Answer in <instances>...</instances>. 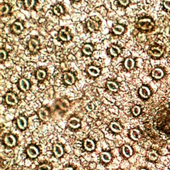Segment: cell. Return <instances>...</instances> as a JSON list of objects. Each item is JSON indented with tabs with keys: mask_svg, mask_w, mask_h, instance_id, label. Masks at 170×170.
<instances>
[{
	"mask_svg": "<svg viewBox=\"0 0 170 170\" xmlns=\"http://www.w3.org/2000/svg\"><path fill=\"white\" fill-rule=\"evenodd\" d=\"M121 52L120 49L118 47H116V46H112L110 49V54L112 55L114 57H116Z\"/></svg>",
	"mask_w": 170,
	"mask_h": 170,
	"instance_id": "28",
	"label": "cell"
},
{
	"mask_svg": "<svg viewBox=\"0 0 170 170\" xmlns=\"http://www.w3.org/2000/svg\"><path fill=\"white\" fill-rule=\"evenodd\" d=\"M124 30H125L124 27L121 25H117L112 28V31L116 35H121L124 31Z\"/></svg>",
	"mask_w": 170,
	"mask_h": 170,
	"instance_id": "27",
	"label": "cell"
},
{
	"mask_svg": "<svg viewBox=\"0 0 170 170\" xmlns=\"http://www.w3.org/2000/svg\"><path fill=\"white\" fill-rule=\"evenodd\" d=\"M68 125L73 128H78L80 126V120L77 118L73 117L68 121Z\"/></svg>",
	"mask_w": 170,
	"mask_h": 170,
	"instance_id": "12",
	"label": "cell"
},
{
	"mask_svg": "<svg viewBox=\"0 0 170 170\" xmlns=\"http://www.w3.org/2000/svg\"><path fill=\"white\" fill-rule=\"evenodd\" d=\"M17 125L19 128L21 130H24L27 126V119L24 116H19L17 120Z\"/></svg>",
	"mask_w": 170,
	"mask_h": 170,
	"instance_id": "10",
	"label": "cell"
},
{
	"mask_svg": "<svg viewBox=\"0 0 170 170\" xmlns=\"http://www.w3.org/2000/svg\"><path fill=\"white\" fill-rule=\"evenodd\" d=\"M88 73H89L91 76L97 77L99 75L100 73V70L95 66H90L89 68H88Z\"/></svg>",
	"mask_w": 170,
	"mask_h": 170,
	"instance_id": "17",
	"label": "cell"
},
{
	"mask_svg": "<svg viewBox=\"0 0 170 170\" xmlns=\"http://www.w3.org/2000/svg\"><path fill=\"white\" fill-rule=\"evenodd\" d=\"M122 153L124 156L126 157V158H129L131 156L133 153V150L132 148L130 147L129 145H124L122 146Z\"/></svg>",
	"mask_w": 170,
	"mask_h": 170,
	"instance_id": "13",
	"label": "cell"
},
{
	"mask_svg": "<svg viewBox=\"0 0 170 170\" xmlns=\"http://www.w3.org/2000/svg\"><path fill=\"white\" fill-rule=\"evenodd\" d=\"M39 117L42 120H47L48 119V116H49V112L46 110L45 109H41L39 112Z\"/></svg>",
	"mask_w": 170,
	"mask_h": 170,
	"instance_id": "30",
	"label": "cell"
},
{
	"mask_svg": "<svg viewBox=\"0 0 170 170\" xmlns=\"http://www.w3.org/2000/svg\"><path fill=\"white\" fill-rule=\"evenodd\" d=\"M5 101L8 104H10V105H15L18 102L17 98L15 96V94L13 93H8L6 94Z\"/></svg>",
	"mask_w": 170,
	"mask_h": 170,
	"instance_id": "3",
	"label": "cell"
},
{
	"mask_svg": "<svg viewBox=\"0 0 170 170\" xmlns=\"http://www.w3.org/2000/svg\"><path fill=\"white\" fill-rule=\"evenodd\" d=\"M163 5L167 9L170 10V0H165L163 2Z\"/></svg>",
	"mask_w": 170,
	"mask_h": 170,
	"instance_id": "38",
	"label": "cell"
},
{
	"mask_svg": "<svg viewBox=\"0 0 170 170\" xmlns=\"http://www.w3.org/2000/svg\"><path fill=\"white\" fill-rule=\"evenodd\" d=\"M135 65V61L132 58H128L124 61V67H126L127 69H132L134 67Z\"/></svg>",
	"mask_w": 170,
	"mask_h": 170,
	"instance_id": "19",
	"label": "cell"
},
{
	"mask_svg": "<svg viewBox=\"0 0 170 170\" xmlns=\"http://www.w3.org/2000/svg\"><path fill=\"white\" fill-rule=\"evenodd\" d=\"M87 27L90 31H94L99 29V25L98 24V23L95 21H93L92 19H89V20L87 21Z\"/></svg>",
	"mask_w": 170,
	"mask_h": 170,
	"instance_id": "15",
	"label": "cell"
},
{
	"mask_svg": "<svg viewBox=\"0 0 170 170\" xmlns=\"http://www.w3.org/2000/svg\"><path fill=\"white\" fill-rule=\"evenodd\" d=\"M4 142L8 146H14L16 143V139L13 135H7L4 138Z\"/></svg>",
	"mask_w": 170,
	"mask_h": 170,
	"instance_id": "9",
	"label": "cell"
},
{
	"mask_svg": "<svg viewBox=\"0 0 170 170\" xmlns=\"http://www.w3.org/2000/svg\"><path fill=\"white\" fill-rule=\"evenodd\" d=\"M25 6L28 8H31L35 4V0H24Z\"/></svg>",
	"mask_w": 170,
	"mask_h": 170,
	"instance_id": "35",
	"label": "cell"
},
{
	"mask_svg": "<svg viewBox=\"0 0 170 170\" xmlns=\"http://www.w3.org/2000/svg\"><path fill=\"white\" fill-rule=\"evenodd\" d=\"M53 11L56 15H59L61 14H63L64 13L63 8L62 6L59 4H57L56 5H55V7L53 8Z\"/></svg>",
	"mask_w": 170,
	"mask_h": 170,
	"instance_id": "29",
	"label": "cell"
},
{
	"mask_svg": "<svg viewBox=\"0 0 170 170\" xmlns=\"http://www.w3.org/2000/svg\"><path fill=\"white\" fill-rule=\"evenodd\" d=\"M19 87L20 89L24 91H27L29 89V83L27 80L25 78H21L19 81Z\"/></svg>",
	"mask_w": 170,
	"mask_h": 170,
	"instance_id": "21",
	"label": "cell"
},
{
	"mask_svg": "<svg viewBox=\"0 0 170 170\" xmlns=\"http://www.w3.org/2000/svg\"><path fill=\"white\" fill-rule=\"evenodd\" d=\"M28 46L30 51L35 52L36 51L38 50V49L39 47V42L37 40H36L35 39H30V41H29Z\"/></svg>",
	"mask_w": 170,
	"mask_h": 170,
	"instance_id": "6",
	"label": "cell"
},
{
	"mask_svg": "<svg viewBox=\"0 0 170 170\" xmlns=\"http://www.w3.org/2000/svg\"><path fill=\"white\" fill-rule=\"evenodd\" d=\"M45 77H46V72L44 70H39L36 73V77L39 80H42Z\"/></svg>",
	"mask_w": 170,
	"mask_h": 170,
	"instance_id": "31",
	"label": "cell"
},
{
	"mask_svg": "<svg viewBox=\"0 0 170 170\" xmlns=\"http://www.w3.org/2000/svg\"><path fill=\"white\" fill-rule=\"evenodd\" d=\"M38 170H51V167L47 164H42L38 167Z\"/></svg>",
	"mask_w": 170,
	"mask_h": 170,
	"instance_id": "36",
	"label": "cell"
},
{
	"mask_svg": "<svg viewBox=\"0 0 170 170\" xmlns=\"http://www.w3.org/2000/svg\"><path fill=\"white\" fill-rule=\"evenodd\" d=\"M110 128L114 132L120 133L121 132V131H122V127H121V126L120 125V124H118V122H112L110 124Z\"/></svg>",
	"mask_w": 170,
	"mask_h": 170,
	"instance_id": "22",
	"label": "cell"
},
{
	"mask_svg": "<svg viewBox=\"0 0 170 170\" xmlns=\"http://www.w3.org/2000/svg\"><path fill=\"white\" fill-rule=\"evenodd\" d=\"M9 10V6L7 4H4L1 6V8H0V14H1V15L7 14Z\"/></svg>",
	"mask_w": 170,
	"mask_h": 170,
	"instance_id": "32",
	"label": "cell"
},
{
	"mask_svg": "<svg viewBox=\"0 0 170 170\" xmlns=\"http://www.w3.org/2000/svg\"><path fill=\"white\" fill-rule=\"evenodd\" d=\"M148 158L152 161H155L158 158V154L156 151H152L148 153Z\"/></svg>",
	"mask_w": 170,
	"mask_h": 170,
	"instance_id": "33",
	"label": "cell"
},
{
	"mask_svg": "<svg viewBox=\"0 0 170 170\" xmlns=\"http://www.w3.org/2000/svg\"><path fill=\"white\" fill-rule=\"evenodd\" d=\"M100 157L104 162L109 163L112 159V156L110 153L106 152H103L100 153Z\"/></svg>",
	"mask_w": 170,
	"mask_h": 170,
	"instance_id": "24",
	"label": "cell"
},
{
	"mask_svg": "<svg viewBox=\"0 0 170 170\" xmlns=\"http://www.w3.org/2000/svg\"><path fill=\"white\" fill-rule=\"evenodd\" d=\"M58 36H59V38L63 40L64 41H68L71 40V36L65 30V29H61L59 32V34H58Z\"/></svg>",
	"mask_w": 170,
	"mask_h": 170,
	"instance_id": "20",
	"label": "cell"
},
{
	"mask_svg": "<svg viewBox=\"0 0 170 170\" xmlns=\"http://www.w3.org/2000/svg\"><path fill=\"white\" fill-rule=\"evenodd\" d=\"M132 113L134 116H138L141 112V108L138 106H134L132 109Z\"/></svg>",
	"mask_w": 170,
	"mask_h": 170,
	"instance_id": "34",
	"label": "cell"
},
{
	"mask_svg": "<svg viewBox=\"0 0 170 170\" xmlns=\"http://www.w3.org/2000/svg\"><path fill=\"white\" fill-rule=\"evenodd\" d=\"M12 30L14 31L15 33H20L24 30V25L21 23L17 21L12 25Z\"/></svg>",
	"mask_w": 170,
	"mask_h": 170,
	"instance_id": "14",
	"label": "cell"
},
{
	"mask_svg": "<svg viewBox=\"0 0 170 170\" xmlns=\"http://www.w3.org/2000/svg\"><path fill=\"white\" fill-rule=\"evenodd\" d=\"M27 153L28 156L31 158H35L36 157H37L39 153L37 148H36L35 146H33L29 147L27 149Z\"/></svg>",
	"mask_w": 170,
	"mask_h": 170,
	"instance_id": "4",
	"label": "cell"
},
{
	"mask_svg": "<svg viewBox=\"0 0 170 170\" xmlns=\"http://www.w3.org/2000/svg\"><path fill=\"white\" fill-rule=\"evenodd\" d=\"M138 26L143 30H150L153 27V24L150 19L144 18L140 19L138 21Z\"/></svg>",
	"mask_w": 170,
	"mask_h": 170,
	"instance_id": "2",
	"label": "cell"
},
{
	"mask_svg": "<svg viewBox=\"0 0 170 170\" xmlns=\"http://www.w3.org/2000/svg\"><path fill=\"white\" fill-rule=\"evenodd\" d=\"M152 75L153 78H156V79H160V78H162L163 75H164V73H163V71L161 68H155L154 70H153L152 72Z\"/></svg>",
	"mask_w": 170,
	"mask_h": 170,
	"instance_id": "16",
	"label": "cell"
},
{
	"mask_svg": "<svg viewBox=\"0 0 170 170\" xmlns=\"http://www.w3.org/2000/svg\"><path fill=\"white\" fill-rule=\"evenodd\" d=\"M63 170H74V169L73 168H71V167H68V168H64Z\"/></svg>",
	"mask_w": 170,
	"mask_h": 170,
	"instance_id": "41",
	"label": "cell"
},
{
	"mask_svg": "<svg viewBox=\"0 0 170 170\" xmlns=\"http://www.w3.org/2000/svg\"><path fill=\"white\" fill-rule=\"evenodd\" d=\"M7 57V53H6L5 51L2 49L0 51V58L1 60H4Z\"/></svg>",
	"mask_w": 170,
	"mask_h": 170,
	"instance_id": "37",
	"label": "cell"
},
{
	"mask_svg": "<svg viewBox=\"0 0 170 170\" xmlns=\"http://www.w3.org/2000/svg\"><path fill=\"white\" fill-rule=\"evenodd\" d=\"M150 54L155 57H161L163 54V51L159 47H153L150 51Z\"/></svg>",
	"mask_w": 170,
	"mask_h": 170,
	"instance_id": "18",
	"label": "cell"
},
{
	"mask_svg": "<svg viewBox=\"0 0 170 170\" xmlns=\"http://www.w3.org/2000/svg\"><path fill=\"white\" fill-rule=\"evenodd\" d=\"M106 85L108 89L111 91H113V92H116V91H117V90L118 89V84L113 81H108Z\"/></svg>",
	"mask_w": 170,
	"mask_h": 170,
	"instance_id": "25",
	"label": "cell"
},
{
	"mask_svg": "<svg viewBox=\"0 0 170 170\" xmlns=\"http://www.w3.org/2000/svg\"><path fill=\"white\" fill-rule=\"evenodd\" d=\"M93 51V47L90 44L85 45L83 48V52L84 55H90L92 54Z\"/></svg>",
	"mask_w": 170,
	"mask_h": 170,
	"instance_id": "26",
	"label": "cell"
},
{
	"mask_svg": "<svg viewBox=\"0 0 170 170\" xmlns=\"http://www.w3.org/2000/svg\"><path fill=\"white\" fill-rule=\"evenodd\" d=\"M140 170H147V169H140Z\"/></svg>",
	"mask_w": 170,
	"mask_h": 170,
	"instance_id": "42",
	"label": "cell"
},
{
	"mask_svg": "<svg viewBox=\"0 0 170 170\" xmlns=\"http://www.w3.org/2000/svg\"><path fill=\"white\" fill-rule=\"evenodd\" d=\"M156 127L165 134H170V108L160 111L156 116Z\"/></svg>",
	"mask_w": 170,
	"mask_h": 170,
	"instance_id": "1",
	"label": "cell"
},
{
	"mask_svg": "<svg viewBox=\"0 0 170 170\" xmlns=\"http://www.w3.org/2000/svg\"><path fill=\"white\" fill-rule=\"evenodd\" d=\"M118 1L120 2V4L123 6L128 5L130 2V0H118Z\"/></svg>",
	"mask_w": 170,
	"mask_h": 170,
	"instance_id": "39",
	"label": "cell"
},
{
	"mask_svg": "<svg viewBox=\"0 0 170 170\" xmlns=\"http://www.w3.org/2000/svg\"><path fill=\"white\" fill-rule=\"evenodd\" d=\"M65 82L68 84H73L75 82L74 75L71 73H65L64 74Z\"/></svg>",
	"mask_w": 170,
	"mask_h": 170,
	"instance_id": "11",
	"label": "cell"
},
{
	"mask_svg": "<svg viewBox=\"0 0 170 170\" xmlns=\"http://www.w3.org/2000/svg\"><path fill=\"white\" fill-rule=\"evenodd\" d=\"M130 137L134 140H138L141 137V134H140V130L138 129H132L130 131Z\"/></svg>",
	"mask_w": 170,
	"mask_h": 170,
	"instance_id": "23",
	"label": "cell"
},
{
	"mask_svg": "<svg viewBox=\"0 0 170 170\" xmlns=\"http://www.w3.org/2000/svg\"><path fill=\"white\" fill-rule=\"evenodd\" d=\"M74 1H76V2H77V1H79V0H74Z\"/></svg>",
	"mask_w": 170,
	"mask_h": 170,
	"instance_id": "43",
	"label": "cell"
},
{
	"mask_svg": "<svg viewBox=\"0 0 170 170\" xmlns=\"http://www.w3.org/2000/svg\"><path fill=\"white\" fill-rule=\"evenodd\" d=\"M84 146L87 151H93L95 148V143L92 140L87 139L84 142Z\"/></svg>",
	"mask_w": 170,
	"mask_h": 170,
	"instance_id": "8",
	"label": "cell"
},
{
	"mask_svg": "<svg viewBox=\"0 0 170 170\" xmlns=\"http://www.w3.org/2000/svg\"><path fill=\"white\" fill-rule=\"evenodd\" d=\"M86 109H87V110L88 111H91V110H93L94 109V105L93 104V103H89L87 106Z\"/></svg>",
	"mask_w": 170,
	"mask_h": 170,
	"instance_id": "40",
	"label": "cell"
},
{
	"mask_svg": "<svg viewBox=\"0 0 170 170\" xmlns=\"http://www.w3.org/2000/svg\"><path fill=\"white\" fill-rule=\"evenodd\" d=\"M53 152L57 158H59L63 155L64 150L62 146L58 144V143H55L53 146Z\"/></svg>",
	"mask_w": 170,
	"mask_h": 170,
	"instance_id": "5",
	"label": "cell"
},
{
	"mask_svg": "<svg viewBox=\"0 0 170 170\" xmlns=\"http://www.w3.org/2000/svg\"><path fill=\"white\" fill-rule=\"evenodd\" d=\"M118 170H121V169H118Z\"/></svg>",
	"mask_w": 170,
	"mask_h": 170,
	"instance_id": "44",
	"label": "cell"
},
{
	"mask_svg": "<svg viewBox=\"0 0 170 170\" xmlns=\"http://www.w3.org/2000/svg\"><path fill=\"white\" fill-rule=\"evenodd\" d=\"M139 94L143 99H147V98H148L150 96L151 92H150V90L148 87L143 86L140 89Z\"/></svg>",
	"mask_w": 170,
	"mask_h": 170,
	"instance_id": "7",
	"label": "cell"
}]
</instances>
